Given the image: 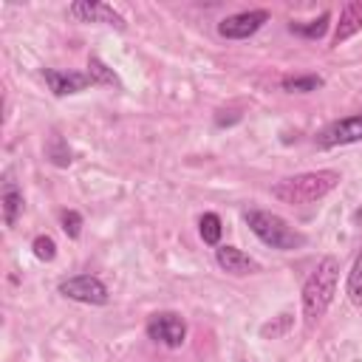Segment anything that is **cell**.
<instances>
[{
    "label": "cell",
    "mask_w": 362,
    "mask_h": 362,
    "mask_svg": "<svg viewBox=\"0 0 362 362\" xmlns=\"http://www.w3.org/2000/svg\"><path fill=\"white\" fill-rule=\"evenodd\" d=\"M342 175L339 170H311V173H297L288 175L283 181H277L272 187V195L280 204L288 206H303V204H317L322 201L328 192H334L339 187Z\"/></svg>",
    "instance_id": "obj_1"
},
{
    "label": "cell",
    "mask_w": 362,
    "mask_h": 362,
    "mask_svg": "<svg viewBox=\"0 0 362 362\" xmlns=\"http://www.w3.org/2000/svg\"><path fill=\"white\" fill-rule=\"evenodd\" d=\"M337 283H339V260L334 255H325L317 263V269L308 274V280L303 283V294H300L303 317L308 325H314L320 317H325V311L334 303Z\"/></svg>",
    "instance_id": "obj_2"
},
{
    "label": "cell",
    "mask_w": 362,
    "mask_h": 362,
    "mask_svg": "<svg viewBox=\"0 0 362 362\" xmlns=\"http://www.w3.org/2000/svg\"><path fill=\"white\" fill-rule=\"evenodd\" d=\"M246 226L252 229L255 238H260L266 246L277 249V252H294L305 246V235L300 229H294L286 218H280L277 212L269 209H249L243 215Z\"/></svg>",
    "instance_id": "obj_3"
},
{
    "label": "cell",
    "mask_w": 362,
    "mask_h": 362,
    "mask_svg": "<svg viewBox=\"0 0 362 362\" xmlns=\"http://www.w3.org/2000/svg\"><path fill=\"white\" fill-rule=\"evenodd\" d=\"M144 331H147V337L153 342H158L164 348H173V351L187 342V320L181 314H175V311H156V314H150Z\"/></svg>",
    "instance_id": "obj_4"
},
{
    "label": "cell",
    "mask_w": 362,
    "mask_h": 362,
    "mask_svg": "<svg viewBox=\"0 0 362 362\" xmlns=\"http://www.w3.org/2000/svg\"><path fill=\"white\" fill-rule=\"evenodd\" d=\"M57 291L74 303H85V305H107L110 300V291L107 286L96 277V274H74V277H65Z\"/></svg>",
    "instance_id": "obj_5"
},
{
    "label": "cell",
    "mask_w": 362,
    "mask_h": 362,
    "mask_svg": "<svg viewBox=\"0 0 362 362\" xmlns=\"http://www.w3.org/2000/svg\"><path fill=\"white\" fill-rule=\"evenodd\" d=\"M356 141H362V113L334 119L331 124H325L317 133V147H322V150L342 147V144H356Z\"/></svg>",
    "instance_id": "obj_6"
},
{
    "label": "cell",
    "mask_w": 362,
    "mask_h": 362,
    "mask_svg": "<svg viewBox=\"0 0 362 362\" xmlns=\"http://www.w3.org/2000/svg\"><path fill=\"white\" fill-rule=\"evenodd\" d=\"M266 23H269V11L266 8H249V11H238V14L223 17L218 23V34L226 37V40H249Z\"/></svg>",
    "instance_id": "obj_7"
},
{
    "label": "cell",
    "mask_w": 362,
    "mask_h": 362,
    "mask_svg": "<svg viewBox=\"0 0 362 362\" xmlns=\"http://www.w3.org/2000/svg\"><path fill=\"white\" fill-rule=\"evenodd\" d=\"M68 14L79 23H107V25L124 28V17L113 6L99 3V0H76L68 6Z\"/></svg>",
    "instance_id": "obj_8"
},
{
    "label": "cell",
    "mask_w": 362,
    "mask_h": 362,
    "mask_svg": "<svg viewBox=\"0 0 362 362\" xmlns=\"http://www.w3.org/2000/svg\"><path fill=\"white\" fill-rule=\"evenodd\" d=\"M42 79H45V85H48V90H51L54 96H71V93H79V90L93 88L90 76H88V74H79V71L42 68Z\"/></svg>",
    "instance_id": "obj_9"
},
{
    "label": "cell",
    "mask_w": 362,
    "mask_h": 362,
    "mask_svg": "<svg viewBox=\"0 0 362 362\" xmlns=\"http://www.w3.org/2000/svg\"><path fill=\"white\" fill-rule=\"evenodd\" d=\"M215 263H218L226 274H235V277H243V274H255V272H260V266H257V260H255V257H249L243 249L229 246V243L215 246Z\"/></svg>",
    "instance_id": "obj_10"
},
{
    "label": "cell",
    "mask_w": 362,
    "mask_h": 362,
    "mask_svg": "<svg viewBox=\"0 0 362 362\" xmlns=\"http://www.w3.org/2000/svg\"><path fill=\"white\" fill-rule=\"evenodd\" d=\"M362 31V0H351L342 6L339 11V23L334 28V37H331V45H342L345 40H351L354 34Z\"/></svg>",
    "instance_id": "obj_11"
},
{
    "label": "cell",
    "mask_w": 362,
    "mask_h": 362,
    "mask_svg": "<svg viewBox=\"0 0 362 362\" xmlns=\"http://www.w3.org/2000/svg\"><path fill=\"white\" fill-rule=\"evenodd\" d=\"M0 204H3V223H6V226H14L17 218H20V212H23V192H20L11 181H6Z\"/></svg>",
    "instance_id": "obj_12"
},
{
    "label": "cell",
    "mask_w": 362,
    "mask_h": 362,
    "mask_svg": "<svg viewBox=\"0 0 362 362\" xmlns=\"http://www.w3.org/2000/svg\"><path fill=\"white\" fill-rule=\"evenodd\" d=\"M328 23H331V11H322L317 20H308V23H288V31L297 34V37H305V40H320V37H325Z\"/></svg>",
    "instance_id": "obj_13"
},
{
    "label": "cell",
    "mask_w": 362,
    "mask_h": 362,
    "mask_svg": "<svg viewBox=\"0 0 362 362\" xmlns=\"http://www.w3.org/2000/svg\"><path fill=\"white\" fill-rule=\"evenodd\" d=\"M280 85L286 93H311V90H320L325 79L320 74H297V76H286Z\"/></svg>",
    "instance_id": "obj_14"
},
{
    "label": "cell",
    "mask_w": 362,
    "mask_h": 362,
    "mask_svg": "<svg viewBox=\"0 0 362 362\" xmlns=\"http://www.w3.org/2000/svg\"><path fill=\"white\" fill-rule=\"evenodd\" d=\"M221 232H223V223L215 212H204L198 218V235L206 246H221Z\"/></svg>",
    "instance_id": "obj_15"
},
{
    "label": "cell",
    "mask_w": 362,
    "mask_h": 362,
    "mask_svg": "<svg viewBox=\"0 0 362 362\" xmlns=\"http://www.w3.org/2000/svg\"><path fill=\"white\" fill-rule=\"evenodd\" d=\"M345 294H348V300H351L356 308H362V249L356 252V257H354V266H351V272H348Z\"/></svg>",
    "instance_id": "obj_16"
},
{
    "label": "cell",
    "mask_w": 362,
    "mask_h": 362,
    "mask_svg": "<svg viewBox=\"0 0 362 362\" xmlns=\"http://www.w3.org/2000/svg\"><path fill=\"white\" fill-rule=\"evenodd\" d=\"M85 74L90 76V82H93V85H116V88L122 85V82H119V76H116V71H113V68H107L99 57H88V71H85Z\"/></svg>",
    "instance_id": "obj_17"
},
{
    "label": "cell",
    "mask_w": 362,
    "mask_h": 362,
    "mask_svg": "<svg viewBox=\"0 0 362 362\" xmlns=\"http://www.w3.org/2000/svg\"><path fill=\"white\" fill-rule=\"evenodd\" d=\"M45 156H48V161L54 164V167H71V147H68V141L62 139V136H51L48 139V144H45Z\"/></svg>",
    "instance_id": "obj_18"
},
{
    "label": "cell",
    "mask_w": 362,
    "mask_h": 362,
    "mask_svg": "<svg viewBox=\"0 0 362 362\" xmlns=\"http://www.w3.org/2000/svg\"><path fill=\"white\" fill-rule=\"evenodd\" d=\"M31 252H34L37 260L51 263V260L57 257V240H54L51 235H37V238L31 240Z\"/></svg>",
    "instance_id": "obj_19"
},
{
    "label": "cell",
    "mask_w": 362,
    "mask_h": 362,
    "mask_svg": "<svg viewBox=\"0 0 362 362\" xmlns=\"http://www.w3.org/2000/svg\"><path fill=\"white\" fill-rule=\"evenodd\" d=\"M288 328H291V314H280L277 320L260 325V337H263V339H277V337H283Z\"/></svg>",
    "instance_id": "obj_20"
},
{
    "label": "cell",
    "mask_w": 362,
    "mask_h": 362,
    "mask_svg": "<svg viewBox=\"0 0 362 362\" xmlns=\"http://www.w3.org/2000/svg\"><path fill=\"white\" fill-rule=\"evenodd\" d=\"M59 223H62V232H65L71 240H76V238L82 235V215H79L76 209H62Z\"/></svg>",
    "instance_id": "obj_21"
},
{
    "label": "cell",
    "mask_w": 362,
    "mask_h": 362,
    "mask_svg": "<svg viewBox=\"0 0 362 362\" xmlns=\"http://www.w3.org/2000/svg\"><path fill=\"white\" fill-rule=\"evenodd\" d=\"M238 119H240V113H232V110H218L215 124H218V127H226V124H235Z\"/></svg>",
    "instance_id": "obj_22"
}]
</instances>
